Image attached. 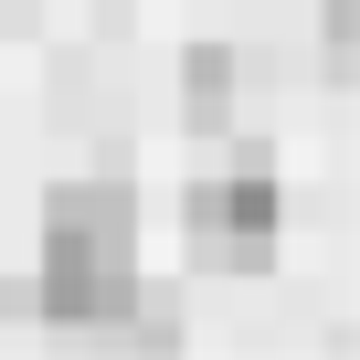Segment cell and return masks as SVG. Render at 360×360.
<instances>
[{"instance_id":"7a4b0ae2","label":"cell","mask_w":360,"mask_h":360,"mask_svg":"<svg viewBox=\"0 0 360 360\" xmlns=\"http://www.w3.org/2000/svg\"><path fill=\"white\" fill-rule=\"evenodd\" d=\"M180 223H191V255L202 265H265L276 255V223H286V202H276V180L265 169H233V180H202L191 202H180Z\"/></svg>"},{"instance_id":"3957f363","label":"cell","mask_w":360,"mask_h":360,"mask_svg":"<svg viewBox=\"0 0 360 360\" xmlns=\"http://www.w3.org/2000/svg\"><path fill=\"white\" fill-rule=\"evenodd\" d=\"M180 106H191V127H233V53H223V43H191V64H180Z\"/></svg>"},{"instance_id":"6da1fadb","label":"cell","mask_w":360,"mask_h":360,"mask_svg":"<svg viewBox=\"0 0 360 360\" xmlns=\"http://www.w3.org/2000/svg\"><path fill=\"white\" fill-rule=\"evenodd\" d=\"M138 297V202L117 180H64L43 202V307L64 328H106Z\"/></svg>"}]
</instances>
